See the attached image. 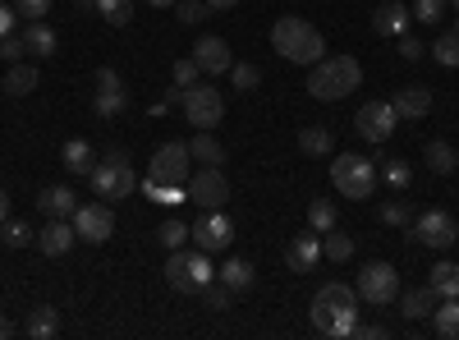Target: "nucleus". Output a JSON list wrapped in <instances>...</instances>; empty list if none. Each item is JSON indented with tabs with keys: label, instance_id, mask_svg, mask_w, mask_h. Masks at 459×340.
Listing matches in <instances>:
<instances>
[{
	"label": "nucleus",
	"instance_id": "f257e3e1",
	"mask_svg": "<svg viewBox=\"0 0 459 340\" xmlns=\"http://www.w3.org/2000/svg\"><path fill=\"white\" fill-rule=\"evenodd\" d=\"M359 322V290L344 285V281H326L313 294V327L326 340H344Z\"/></svg>",
	"mask_w": 459,
	"mask_h": 340
},
{
	"label": "nucleus",
	"instance_id": "f03ea898",
	"mask_svg": "<svg viewBox=\"0 0 459 340\" xmlns=\"http://www.w3.org/2000/svg\"><path fill=\"white\" fill-rule=\"evenodd\" d=\"M272 47L281 51V60L290 65H317L326 56V37L308 23V19H299V14H285L272 23Z\"/></svg>",
	"mask_w": 459,
	"mask_h": 340
},
{
	"label": "nucleus",
	"instance_id": "7ed1b4c3",
	"mask_svg": "<svg viewBox=\"0 0 459 340\" xmlns=\"http://www.w3.org/2000/svg\"><path fill=\"white\" fill-rule=\"evenodd\" d=\"M363 83V65L354 56H322L308 74V92L317 101H340Z\"/></svg>",
	"mask_w": 459,
	"mask_h": 340
},
{
	"label": "nucleus",
	"instance_id": "20e7f679",
	"mask_svg": "<svg viewBox=\"0 0 459 340\" xmlns=\"http://www.w3.org/2000/svg\"><path fill=\"white\" fill-rule=\"evenodd\" d=\"M88 179H92V188H97L101 203H120V198H129L134 188H138V175H134V166H129L125 147H110L106 161H97Z\"/></svg>",
	"mask_w": 459,
	"mask_h": 340
},
{
	"label": "nucleus",
	"instance_id": "39448f33",
	"mask_svg": "<svg viewBox=\"0 0 459 340\" xmlns=\"http://www.w3.org/2000/svg\"><path fill=\"white\" fill-rule=\"evenodd\" d=\"M166 281L170 290L179 294H198L207 281H216V267H212V257L203 248H170L166 257Z\"/></svg>",
	"mask_w": 459,
	"mask_h": 340
},
{
	"label": "nucleus",
	"instance_id": "423d86ee",
	"mask_svg": "<svg viewBox=\"0 0 459 340\" xmlns=\"http://www.w3.org/2000/svg\"><path fill=\"white\" fill-rule=\"evenodd\" d=\"M331 184L340 188V198L363 203V198L377 194V166L368 157H359V153H340L331 161Z\"/></svg>",
	"mask_w": 459,
	"mask_h": 340
},
{
	"label": "nucleus",
	"instance_id": "0eeeda50",
	"mask_svg": "<svg viewBox=\"0 0 459 340\" xmlns=\"http://www.w3.org/2000/svg\"><path fill=\"white\" fill-rule=\"evenodd\" d=\"M194 157H188V143L170 138L161 143L157 153H152V166H147V179L143 188H175V184H188V175H194V166H188Z\"/></svg>",
	"mask_w": 459,
	"mask_h": 340
},
{
	"label": "nucleus",
	"instance_id": "6e6552de",
	"mask_svg": "<svg viewBox=\"0 0 459 340\" xmlns=\"http://www.w3.org/2000/svg\"><path fill=\"white\" fill-rule=\"evenodd\" d=\"M359 299H368L372 309H381V304H395L400 299V272L391 267V262H368V267L359 272Z\"/></svg>",
	"mask_w": 459,
	"mask_h": 340
},
{
	"label": "nucleus",
	"instance_id": "1a4fd4ad",
	"mask_svg": "<svg viewBox=\"0 0 459 340\" xmlns=\"http://www.w3.org/2000/svg\"><path fill=\"white\" fill-rule=\"evenodd\" d=\"M188 203H198L203 212H221L230 203V179L221 166H203L188 175Z\"/></svg>",
	"mask_w": 459,
	"mask_h": 340
},
{
	"label": "nucleus",
	"instance_id": "9d476101",
	"mask_svg": "<svg viewBox=\"0 0 459 340\" xmlns=\"http://www.w3.org/2000/svg\"><path fill=\"white\" fill-rule=\"evenodd\" d=\"M221 116H225V97H221L216 88H203V83L184 88V120H188V125H198V129H216V125H221Z\"/></svg>",
	"mask_w": 459,
	"mask_h": 340
},
{
	"label": "nucleus",
	"instance_id": "9b49d317",
	"mask_svg": "<svg viewBox=\"0 0 459 340\" xmlns=\"http://www.w3.org/2000/svg\"><path fill=\"white\" fill-rule=\"evenodd\" d=\"M395 125H400V116H395V106L391 101H363L359 106V116H354V129H359V138H368V143H386L391 134H395Z\"/></svg>",
	"mask_w": 459,
	"mask_h": 340
},
{
	"label": "nucleus",
	"instance_id": "f8f14e48",
	"mask_svg": "<svg viewBox=\"0 0 459 340\" xmlns=\"http://www.w3.org/2000/svg\"><path fill=\"white\" fill-rule=\"evenodd\" d=\"M74 221V231H79L83 244H106L115 235V212L110 203H79V212L69 216Z\"/></svg>",
	"mask_w": 459,
	"mask_h": 340
},
{
	"label": "nucleus",
	"instance_id": "ddd939ff",
	"mask_svg": "<svg viewBox=\"0 0 459 340\" xmlns=\"http://www.w3.org/2000/svg\"><path fill=\"white\" fill-rule=\"evenodd\" d=\"M92 83H97V97H92V110L101 120H115L120 110L129 106V92H125V79L115 74L110 65H101L97 74H92Z\"/></svg>",
	"mask_w": 459,
	"mask_h": 340
},
{
	"label": "nucleus",
	"instance_id": "4468645a",
	"mask_svg": "<svg viewBox=\"0 0 459 340\" xmlns=\"http://www.w3.org/2000/svg\"><path fill=\"white\" fill-rule=\"evenodd\" d=\"M413 235H418V244H428V248H450L459 240V225H455V216L446 207H428L423 216L413 221Z\"/></svg>",
	"mask_w": 459,
	"mask_h": 340
},
{
	"label": "nucleus",
	"instance_id": "2eb2a0df",
	"mask_svg": "<svg viewBox=\"0 0 459 340\" xmlns=\"http://www.w3.org/2000/svg\"><path fill=\"white\" fill-rule=\"evenodd\" d=\"M230 240H235V225H230L225 212H207L203 221H194V248L221 253V248H230Z\"/></svg>",
	"mask_w": 459,
	"mask_h": 340
},
{
	"label": "nucleus",
	"instance_id": "dca6fc26",
	"mask_svg": "<svg viewBox=\"0 0 459 340\" xmlns=\"http://www.w3.org/2000/svg\"><path fill=\"white\" fill-rule=\"evenodd\" d=\"M37 248H42L47 257H65L74 244H79V231H74V221L69 216H56V221H47V231L32 240Z\"/></svg>",
	"mask_w": 459,
	"mask_h": 340
},
{
	"label": "nucleus",
	"instance_id": "f3484780",
	"mask_svg": "<svg viewBox=\"0 0 459 340\" xmlns=\"http://www.w3.org/2000/svg\"><path fill=\"white\" fill-rule=\"evenodd\" d=\"M194 60L203 74H230V65H235V56H230V42L225 37H203V42L194 47Z\"/></svg>",
	"mask_w": 459,
	"mask_h": 340
},
{
	"label": "nucleus",
	"instance_id": "a211bd4d",
	"mask_svg": "<svg viewBox=\"0 0 459 340\" xmlns=\"http://www.w3.org/2000/svg\"><path fill=\"white\" fill-rule=\"evenodd\" d=\"M391 106H395L400 120H423L428 110H432V92H428L423 83H409V88H400V92L391 97Z\"/></svg>",
	"mask_w": 459,
	"mask_h": 340
},
{
	"label": "nucleus",
	"instance_id": "6ab92c4d",
	"mask_svg": "<svg viewBox=\"0 0 459 340\" xmlns=\"http://www.w3.org/2000/svg\"><path fill=\"white\" fill-rule=\"evenodd\" d=\"M322 257V235H294L285 248V267L290 272H313Z\"/></svg>",
	"mask_w": 459,
	"mask_h": 340
},
{
	"label": "nucleus",
	"instance_id": "aec40b11",
	"mask_svg": "<svg viewBox=\"0 0 459 340\" xmlns=\"http://www.w3.org/2000/svg\"><path fill=\"white\" fill-rule=\"evenodd\" d=\"M409 5L404 0H386V5H377V14H372V32L377 37H400L404 28H409Z\"/></svg>",
	"mask_w": 459,
	"mask_h": 340
},
{
	"label": "nucleus",
	"instance_id": "412c9836",
	"mask_svg": "<svg viewBox=\"0 0 459 340\" xmlns=\"http://www.w3.org/2000/svg\"><path fill=\"white\" fill-rule=\"evenodd\" d=\"M37 212L42 216H74L79 212V198H74V188L69 184H51V188H42V194H37Z\"/></svg>",
	"mask_w": 459,
	"mask_h": 340
},
{
	"label": "nucleus",
	"instance_id": "4be33fe9",
	"mask_svg": "<svg viewBox=\"0 0 459 340\" xmlns=\"http://www.w3.org/2000/svg\"><path fill=\"white\" fill-rule=\"evenodd\" d=\"M441 304V299L432 294V285H418V290H404L400 294V313L409 318V322H423V318H432V309Z\"/></svg>",
	"mask_w": 459,
	"mask_h": 340
},
{
	"label": "nucleus",
	"instance_id": "5701e85b",
	"mask_svg": "<svg viewBox=\"0 0 459 340\" xmlns=\"http://www.w3.org/2000/svg\"><path fill=\"white\" fill-rule=\"evenodd\" d=\"M299 153L303 157H331L335 153V134L326 125H303L299 129Z\"/></svg>",
	"mask_w": 459,
	"mask_h": 340
},
{
	"label": "nucleus",
	"instance_id": "b1692460",
	"mask_svg": "<svg viewBox=\"0 0 459 340\" xmlns=\"http://www.w3.org/2000/svg\"><path fill=\"white\" fill-rule=\"evenodd\" d=\"M216 281H225V285H230V294H244V290H253V285H257V272H253V262H248V257H230L225 267L216 272Z\"/></svg>",
	"mask_w": 459,
	"mask_h": 340
},
{
	"label": "nucleus",
	"instance_id": "393cba45",
	"mask_svg": "<svg viewBox=\"0 0 459 340\" xmlns=\"http://www.w3.org/2000/svg\"><path fill=\"white\" fill-rule=\"evenodd\" d=\"M60 161H65V170L69 175H92V143L88 138H69L65 143V153H60Z\"/></svg>",
	"mask_w": 459,
	"mask_h": 340
},
{
	"label": "nucleus",
	"instance_id": "a878e982",
	"mask_svg": "<svg viewBox=\"0 0 459 340\" xmlns=\"http://www.w3.org/2000/svg\"><path fill=\"white\" fill-rule=\"evenodd\" d=\"M423 161H428V170H437V175H455V170H459V153H455L446 138H432V143L423 147Z\"/></svg>",
	"mask_w": 459,
	"mask_h": 340
},
{
	"label": "nucleus",
	"instance_id": "bb28decb",
	"mask_svg": "<svg viewBox=\"0 0 459 340\" xmlns=\"http://www.w3.org/2000/svg\"><path fill=\"white\" fill-rule=\"evenodd\" d=\"M23 47H28V56L47 60V56H56V32H51L42 19H32V23L23 28Z\"/></svg>",
	"mask_w": 459,
	"mask_h": 340
},
{
	"label": "nucleus",
	"instance_id": "cd10ccee",
	"mask_svg": "<svg viewBox=\"0 0 459 340\" xmlns=\"http://www.w3.org/2000/svg\"><path fill=\"white\" fill-rule=\"evenodd\" d=\"M188 157L203 161V166H221V161H225V147H221V138H216L212 129H198L194 143H188Z\"/></svg>",
	"mask_w": 459,
	"mask_h": 340
},
{
	"label": "nucleus",
	"instance_id": "c85d7f7f",
	"mask_svg": "<svg viewBox=\"0 0 459 340\" xmlns=\"http://www.w3.org/2000/svg\"><path fill=\"white\" fill-rule=\"evenodd\" d=\"M428 285H432L437 299H459V262H437Z\"/></svg>",
	"mask_w": 459,
	"mask_h": 340
},
{
	"label": "nucleus",
	"instance_id": "c756f323",
	"mask_svg": "<svg viewBox=\"0 0 459 340\" xmlns=\"http://www.w3.org/2000/svg\"><path fill=\"white\" fill-rule=\"evenodd\" d=\"M432 331L441 340H459V299H441L432 309Z\"/></svg>",
	"mask_w": 459,
	"mask_h": 340
},
{
	"label": "nucleus",
	"instance_id": "7c9ffc66",
	"mask_svg": "<svg viewBox=\"0 0 459 340\" xmlns=\"http://www.w3.org/2000/svg\"><path fill=\"white\" fill-rule=\"evenodd\" d=\"M32 340H51V336H60V313L51 309V304H42V309H32L28 313V327H23Z\"/></svg>",
	"mask_w": 459,
	"mask_h": 340
},
{
	"label": "nucleus",
	"instance_id": "2f4dec72",
	"mask_svg": "<svg viewBox=\"0 0 459 340\" xmlns=\"http://www.w3.org/2000/svg\"><path fill=\"white\" fill-rule=\"evenodd\" d=\"M0 88H5L10 97H28V92L37 88V65H23V60L10 65V69H5V83H0Z\"/></svg>",
	"mask_w": 459,
	"mask_h": 340
},
{
	"label": "nucleus",
	"instance_id": "473e14b6",
	"mask_svg": "<svg viewBox=\"0 0 459 340\" xmlns=\"http://www.w3.org/2000/svg\"><path fill=\"white\" fill-rule=\"evenodd\" d=\"M340 225V216H335V203H326V198H313L308 203V231L313 235H326V231H335Z\"/></svg>",
	"mask_w": 459,
	"mask_h": 340
},
{
	"label": "nucleus",
	"instance_id": "72a5a7b5",
	"mask_svg": "<svg viewBox=\"0 0 459 340\" xmlns=\"http://www.w3.org/2000/svg\"><path fill=\"white\" fill-rule=\"evenodd\" d=\"M322 253H326L331 262H350V257H354V240L335 225V231H326V235H322Z\"/></svg>",
	"mask_w": 459,
	"mask_h": 340
},
{
	"label": "nucleus",
	"instance_id": "f704fd0d",
	"mask_svg": "<svg viewBox=\"0 0 459 340\" xmlns=\"http://www.w3.org/2000/svg\"><path fill=\"white\" fill-rule=\"evenodd\" d=\"M257 83H262V69L257 65H248V60L230 65V88H235V92H253Z\"/></svg>",
	"mask_w": 459,
	"mask_h": 340
},
{
	"label": "nucleus",
	"instance_id": "c9c22d12",
	"mask_svg": "<svg viewBox=\"0 0 459 340\" xmlns=\"http://www.w3.org/2000/svg\"><path fill=\"white\" fill-rule=\"evenodd\" d=\"M157 240H161V248H184L188 240H194V225H184L179 216H170L161 231H157Z\"/></svg>",
	"mask_w": 459,
	"mask_h": 340
},
{
	"label": "nucleus",
	"instance_id": "e433bc0d",
	"mask_svg": "<svg viewBox=\"0 0 459 340\" xmlns=\"http://www.w3.org/2000/svg\"><path fill=\"white\" fill-rule=\"evenodd\" d=\"M175 19H179L184 28H194V23L212 19V5H207V0H175Z\"/></svg>",
	"mask_w": 459,
	"mask_h": 340
},
{
	"label": "nucleus",
	"instance_id": "4c0bfd02",
	"mask_svg": "<svg viewBox=\"0 0 459 340\" xmlns=\"http://www.w3.org/2000/svg\"><path fill=\"white\" fill-rule=\"evenodd\" d=\"M97 10H101V19H106V23L125 28V23L134 19V0H97Z\"/></svg>",
	"mask_w": 459,
	"mask_h": 340
},
{
	"label": "nucleus",
	"instance_id": "58836bf2",
	"mask_svg": "<svg viewBox=\"0 0 459 340\" xmlns=\"http://www.w3.org/2000/svg\"><path fill=\"white\" fill-rule=\"evenodd\" d=\"M381 221H386V225H413L409 198H386V203H381Z\"/></svg>",
	"mask_w": 459,
	"mask_h": 340
},
{
	"label": "nucleus",
	"instance_id": "ea45409f",
	"mask_svg": "<svg viewBox=\"0 0 459 340\" xmlns=\"http://www.w3.org/2000/svg\"><path fill=\"white\" fill-rule=\"evenodd\" d=\"M198 294H203V304H207L212 313H225V309H230V285H225V281H207Z\"/></svg>",
	"mask_w": 459,
	"mask_h": 340
},
{
	"label": "nucleus",
	"instance_id": "a19ab883",
	"mask_svg": "<svg viewBox=\"0 0 459 340\" xmlns=\"http://www.w3.org/2000/svg\"><path fill=\"white\" fill-rule=\"evenodd\" d=\"M170 79H175V88H194V83L203 79V69H198V60H194V56H184V60H175Z\"/></svg>",
	"mask_w": 459,
	"mask_h": 340
},
{
	"label": "nucleus",
	"instance_id": "79ce46f5",
	"mask_svg": "<svg viewBox=\"0 0 459 340\" xmlns=\"http://www.w3.org/2000/svg\"><path fill=\"white\" fill-rule=\"evenodd\" d=\"M450 10V0H413V19L418 23H441Z\"/></svg>",
	"mask_w": 459,
	"mask_h": 340
},
{
	"label": "nucleus",
	"instance_id": "37998d69",
	"mask_svg": "<svg viewBox=\"0 0 459 340\" xmlns=\"http://www.w3.org/2000/svg\"><path fill=\"white\" fill-rule=\"evenodd\" d=\"M432 56H437V65H441V69H455V65H459V42H455V37L446 32L441 42L432 47Z\"/></svg>",
	"mask_w": 459,
	"mask_h": 340
},
{
	"label": "nucleus",
	"instance_id": "c03bdc74",
	"mask_svg": "<svg viewBox=\"0 0 459 340\" xmlns=\"http://www.w3.org/2000/svg\"><path fill=\"white\" fill-rule=\"evenodd\" d=\"M23 56H28L23 37H14V32H10V37H0V60H5V65H19Z\"/></svg>",
	"mask_w": 459,
	"mask_h": 340
},
{
	"label": "nucleus",
	"instance_id": "a18cd8bd",
	"mask_svg": "<svg viewBox=\"0 0 459 340\" xmlns=\"http://www.w3.org/2000/svg\"><path fill=\"white\" fill-rule=\"evenodd\" d=\"M32 240H37V235L28 231L23 221H5V244H10V248H23V244H32Z\"/></svg>",
	"mask_w": 459,
	"mask_h": 340
},
{
	"label": "nucleus",
	"instance_id": "49530a36",
	"mask_svg": "<svg viewBox=\"0 0 459 340\" xmlns=\"http://www.w3.org/2000/svg\"><path fill=\"white\" fill-rule=\"evenodd\" d=\"M350 336H359V340H386L391 336V327H381V322H354V331Z\"/></svg>",
	"mask_w": 459,
	"mask_h": 340
},
{
	"label": "nucleus",
	"instance_id": "de8ad7c7",
	"mask_svg": "<svg viewBox=\"0 0 459 340\" xmlns=\"http://www.w3.org/2000/svg\"><path fill=\"white\" fill-rule=\"evenodd\" d=\"M14 10H19V14L32 23V19H42V14L51 10V0H14Z\"/></svg>",
	"mask_w": 459,
	"mask_h": 340
},
{
	"label": "nucleus",
	"instance_id": "09e8293b",
	"mask_svg": "<svg viewBox=\"0 0 459 340\" xmlns=\"http://www.w3.org/2000/svg\"><path fill=\"white\" fill-rule=\"evenodd\" d=\"M400 56H404V60H423V56H428V47H423V42H418V37H409V32H400Z\"/></svg>",
	"mask_w": 459,
	"mask_h": 340
},
{
	"label": "nucleus",
	"instance_id": "8fccbe9b",
	"mask_svg": "<svg viewBox=\"0 0 459 340\" xmlns=\"http://www.w3.org/2000/svg\"><path fill=\"white\" fill-rule=\"evenodd\" d=\"M386 179H391V188H404V184H409V166H404V161H391V166H386Z\"/></svg>",
	"mask_w": 459,
	"mask_h": 340
},
{
	"label": "nucleus",
	"instance_id": "3c124183",
	"mask_svg": "<svg viewBox=\"0 0 459 340\" xmlns=\"http://www.w3.org/2000/svg\"><path fill=\"white\" fill-rule=\"evenodd\" d=\"M14 19H19V10L0 5V37H10V32H14Z\"/></svg>",
	"mask_w": 459,
	"mask_h": 340
},
{
	"label": "nucleus",
	"instance_id": "603ef678",
	"mask_svg": "<svg viewBox=\"0 0 459 340\" xmlns=\"http://www.w3.org/2000/svg\"><path fill=\"white\" fill-rule=\"evenodd\" d=\"M161 101H166V106H184V88H170Z\"/></svg>",
	"mask_w": 459,
	"mask_h": 340
},
{
	"label": "nucleus",
	"instance_id": "864d4df0",
	"mask_svg": "<svg viewBox=\"0 0 459 340\" xmlns=\"http://www.w3.org/2000/svg\"><path fill=\"white\" fill-rule=\"evenodd\" d=\"M5 221H10V194L0 188V225H5Z\"/></svg>",
	"mask_w": 459,
	"mask_h": 340
},
{
	"label": "nucleus",
	"instance_id": "5fc2aeb1",
	"mask_svg": "<svg viewBox=\"0 0 459 340\" xmlns=\"http://www.w3.org/2000/svg\"><path fill=\"white\" fill-rule=\"evenodd\" d=\"M10 336H14V322H10L5 313H0V340H10Z\"/></svg>",
	"mask_w": 459,
	"mask_h": 340
},
{
	"label": "nucleus",
	"instance_id": "6e6d98bb",
	"mask_svg": "<svg viewBox=\"0 0 459 340\" xmlns=\"http://www.w3.org/2000/svg\"><path fill=\"white\" fill-rule=\"evenodd\" d=\"M207 5H212V10H235L239 0H207Z\"/></svg>",
	"mask_w": 459,
	"mask_h": 340
},
{
	"label": "nucleus",
	"instance_id": "4d7b16f0",
	"mask_svg": "<svg viewBox=\"0 0 459 340\" xmlns=\"http://www.w3.org/2000/svg\"><path fill=\"white\" fill-rule=\"evenodd\" d=\"M74 5H79V10H88V5H97V0H74Z\"/></svg>",
	"mask_w": 459,
	"mask_h": 340
},
{
	"label": "nucleus",
	"instance_id": "13d9d810",
	"mask_svg": "<svg viewBox=\"0 0 459 340\" xmlns=\"http://www.w3.org/2000/svg\"><path fill=\"white\" fill-rule=\"evenodd\" d=\"M450 37H455V42H459V23H450Z\"/></svg>",
	"mask_w": 459,
	"mask_h": 340
},
{
	"label": "nucleus",
	"instance_id": "bf43d9fd",
	"mask_svg": "<svg viewBox=\"0 0 459 340\" xmlns=\"http://www.w3.org/2000/svg\"><path fill=\"white\" fill-rule=\"evenodd\" d=\"M152 5H175V0H152Z\"/></svg>",
	"mask_w": 459,
	"mask_h": 340
},
{
	"label": "nucleus",
	"instance_id": "052dcab7",
	"mask_svg": "<svg viewBox=\"0 0 459 340\" xmlns=\"http://www.w3.org/2000/svg\"><path fill=\"white\" fill-rule=\"evenodd\" d=\"M450 5H455V10H459V0H450Z\"/></svg>",
	"mask_w": 459,
	"mask_h": 340
},
{
	"label": "nucleus",
	"instance_id": "680f3d73",
	"mask_svg": "<svg viewBox=\"0 0 459 340\" xmlns=\"http://www.w3.org/2000/svg\"><path fill=\"white\" fill-rule=\"evenodd\" d=\"M0 83H5V74H0Z\"/></svg>",
	"mask_w": 459,
	"mask_h": 340
}]
</instances>
